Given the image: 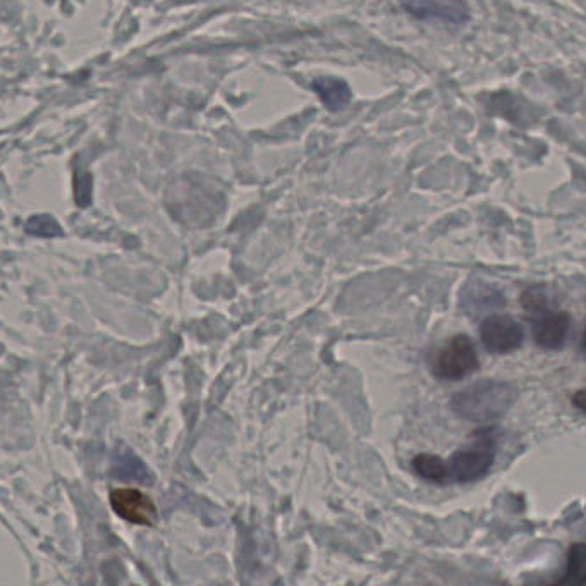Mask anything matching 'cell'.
Masks as SVG:
<instances>
[{
	"label": "cell",
	"mask_w": 586,
	"mask_h": 586,
	"mask_svg": "<svg viewBox=\"0 0 586 586\" xmlns=\"http://www.w3.org/2000/svg\"><path fill=\"white\" fill-rule=\"evenodd\" d=\"M411 466L418 477H422L427 482L444 483L447 482V463L444 459L434 454H418L411 461Z\"/></svg>",
	"instance_id": "cell-9"
},
{
	"label": "cell",
	"mask_w": 586,
	"mask_h": 586,
	"mask_svg": "<svg viewBox=\"0 0 586 586\" xmlns=\"http://www.w3.org/2000/svg\"><path fill=\"white\" fill-rule=\"evenodd\" d=\"M313 88L317 90L322 102L330 110L342 109L351 98L349 86L344 81L336 80V78H320V80L315 81Z\"/></svg>",
	"instance_id": "cell-8"
},
{
	"label": "cell",
	"mask_w": 586,
	"mask_h": 586,
	"mask_svg": "<svg viewBox=\"0 0 586 586\" xmlns=\"http://www.w3.org/2000/svg\"><path fill=\"white\" fill-rule=\"evenodd\" d=\"M518 392L502 380H480L456 392L451 399L454 413L468 422H494L506 415Z\"/></svg>",
	"instance_id": "cell-1"
},
{
	"label": "cell",
	"mask_w": 586,
	"mask_h": 586,
	"mask_svg": "<svg viewBox=\"0 0 586 586\" xmlns=\"http://www.w3.org/2000/svg\"><path fill=\"white\" fill-rule=\"evenodd\" d=\"M495 439L490 430H480L470 446L452 454L447 463L449 482L468 483L489 473L495 459Z\"/></svg>",
	"instance_id": "cell-2"
},
{
	"label": "cell",
	"mask_w": 586,
	"mask_h": 586,
	"mask_svg": "<svg viewBox=\"0 0 586 586\" xmlns=\"http://www.w3.org/2000/svg\"><path fill=\"white\" fill-rule=\"evenodd\" d=\"M26 231L35 234V236H45V238L62 234L61 226L50 215H35L33 219L28 220Z\"/></svg>",
	"instance_id": "cell-11"
},
{
	"label": "cell",
	"mask_w": 586,
	"mask_h": 586,
	"mask_svg": "<svg viewBox=\"0 0 586 586\" xmlns=\"http://www.w3.org/2000/svg\"><path fill=\"white\" fill-rule=\"evenodd\" d=\"M403 4L420 18H437L459 23L468 16L464 0H403Z\"/></svg>",
	"instance_id": "cell-7"
},
{
	"label": "cell",
	"mask_w": 586,
	"mask_h": 586,
	"mask_svg": "<svg viewBox=\"0 0 586 586\" xmlns=\"http://www.w3.org/2000/svg\"><path fill=\"white\" fill-rule=\"evenodd\" d=\"M110 506L119 518L133 525L152 526L157 518V509L147 494L138 489H116L110 492Z\"/></svg>",
	"instance_id": "cell-5"
},
{
	"label": "cell",
	"mask_w": 586,
	"mask_h": 586,
	"mask_svg": "<svg viewBox=\"0 0 586 586\" xmlns=\"http://www.w3.org/2000/svg\"><path fill=\"white\" fill-rule=\"evenodd\" d=\"M571 318L568 313H545L533 324V337L540 348L556 351L566 344Z\"/></svg>",
	"instance_id": "cell-6"
},
{
	"label": "cell",
	"mask_w": 586,
	"mask_h": 586,
	"mask_svg": "<svg viewBox=\"0 0 586 586\" xmlns=\"http://www.w3.org/2000/svg\"><path fill=\"white\" fill-rule=\"evenodd\" d=\"M430 367L437 379H464L478 370L477 348L470 337L458 334L435 351Z\"/></svg>",
	"instance_id": "cell-3"
},
{
	"label": "cell",
	"mask_w": 586,
	"mask_h": 586,
	"mask_svg": "<svg viewBox=\"0 0 586 586\" xmlns=\"http://www.w3.org/2000/svg\"><path fill=\"white\" fill-rule=\"evenodd\" d=\"M483 346L494 355H504L518 349L525 339V329L513 317L490 315L480 325Z\"/></svg>",
	"instance_id": "cell-4"
},
{
	"label": "cell",
	"mask_w": 586,
	"mask_h": 586,
	"mask_svg": "<svg viewBox=\"0 0 586 586\" xmlns=\"http://www.w3.org/2000/svg\"><path fill=\"white\" fill-rule=\"evenodd\" d=\"M521 305L528 312L540 313L547 308V291L544 286L528 287L521 294Z\"/></svg>",
	"instance_id": "cell-12"
},
{
	"label": "cell",
	"mask_w": 586,
	"mask_h": 586,
	"mask_svg": "<svg viewBox=\"0 0 586 586\" xmlns=\"http://www.w3.org/2000/svg\"><path fill=\"white\" fill-rule=\"evenodd\" d=\"M586 547L585 544H574L569 550L568 569L561 585H581L585 581Z\"/></svg>",
	"instance_id": "cell-10"
}]
</instances>
